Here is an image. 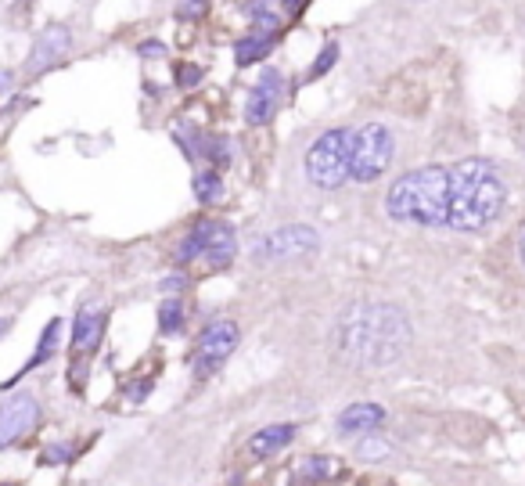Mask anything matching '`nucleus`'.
Returning a JSON list of instances; mask_svg holds the SVG:
<instances>
[{"label":"nucleus","mask_w":525,"mask_h":486,"mask_svg":"<svg viewBox=\"0 0 525 486\" xmlns=\"http://www.w3.org/2000/svg\"><path fill=\"white\" fill-rule=\"evenodd\" d=\"M331 472H335L331 457H306L303 468H299V475H306V479H328Z\"/></svg>","instance_id":"nucleus-20"},{"label":"nucleus","mask_w":525,"mask_h":486,"mask_svg":"<svg viewBox=\"0 0 525 486\" xmlns=\"http://www.w3.org/2000/svg\"><path fill=\"white\" fill-rule=\"evenodd\" d=\"M58 335H62V317H55L47 328H44V335H40V350L33 353V360H30V368H37V364H44L55 350H58Z\"/></svg>","instance_id":"nucleus-18"},{"label":"nucleus","mask_w":525,"mask_h":486,"mask_svg":"<svg viewBox=\"0 0 525 486\" xmlns=\"http://www.w3.org/2000/svg\"><path fill=\"white\" fill-rule=\"evenodd\" d=\"M4 486H8V482H4Z\"/></svg>","instance_id":"nucleus-31"},{"label":"nucleus","mask_w":525,"mask_h":486,"mask_svg":"<svg viewBox=\"0 0 525 486\" xmlns=\"http://www.w3.org/2000/svg\"><path fill=\"white\" fill-rule=\"evenodd\" d=\"M12 80H15V76H12L8 69H0V94H4V91L12 87Z\"/></svg>","instance_id":"nucleus-26"},{"label":"nucleus","mask_w":525,"mask_h":486,"mask_svg":"<svg viewBox=\"0 0 525 486\" xmlns=\"http://www.w3.org/2000/svg\"><path fill=\"white\" fill-rule=\"evenodd\" d=\"M292 439H296V425H271V429H259L252 436L248 450L259 454V457H267V454H278L281 447H288Z\"/></svg>","instance_id":"nucleus-14"},{"label":"nucleus","mask_w":525,"mask_h":486,"mask_svg":"<svg viewBox=\"0 0 525 486\" xmlns=\"http://www.w3.org/2000/svg\"><path fill=\"white\" fill-rule=\"evenodd\" d=\"M321 249V238L314 227L306 223H292V227H278L267 238H259L252 246V260H296V256H310Z\"/></svg>","instance_id":"nucleus-7"},{"label":"nucleus","mask_w":525,"mask_h":486,"mask_svg":"<svg viewBox=\"0 0 525 486\" xmlns=\"http://www.w3.org/2000/svg\"><path fill=\"white\" fill-rule=\"evenodd\" d=\"M198 12H205V0H191V4H184L176 15H180V19H194Z\"/></svg>","instance_id":"nucleus-23"},{"label":"nucleus","mask_w":525,"mask_h":486,"mask_svg":"<svg viewBox=\"0 0 525 486\" xmlns=\"http://www.w3.org/2000/svg\"><path fill=\"white\" fill-rule=\"evenodd\" d=\"M396 155V137L385 123H364L360 130H353V144H349V180L357 184H371L378 180L389 162Z\"/></svg>","instance_id":"nucleus-5"},{"label":"nucleus","mask_w":525,"mask_h":486,"mask_svg":"<svg viewBox=\"0 0 525 486\" xmlns=\"http://www.w3.org/2000/svg\"><path fill=\"white\" fill-rule=\"evenodd\" d=\"M281 83L285 76L278 69H262L259 83L252 87L248 101H245V119L248 126H262V123H271L274 112H278V101H281Z\"/></svg>","instance_id":"nucleus-10"},{"label":"nucleus","mask_w":525,"mask_h":486,"mask_svg":"<svg viewBox=\"0 0 525 486\" xmlns=\"http://www.w3.org/2000/svg\"><path fill=\"white\" fill-rule=\"evenodd\" d=\"M180 328H184V307H180V299H166L159 307V332L162 335H176Z\"/></svg>","instance_id":"nucleus-17"},{"label":"nucleus","mask_w":525,"mask_h":486,"mask_svg":"<svg viewBox=\"0 0 525 486\" xmlns=\"http://www.w3.org/2000/svg\"><path fill=\"white\" fill-rule=\"evenodd\" d=\"M69 48H73V33H69V26H47V30L37 33L26 69H30V73H44V69L58 65V62L69 55Z\"/></svg>","instance_id":"nucleus-11"},{"label":"nucleus","mask_w":525,"mask_h":486,"mask_svg":"<svg viewBox=\"0 0 525 486\" xmlns=\"http://www.w3.org/2000/svg\"><path fill=\"white\" fill-rule=\"evenodd\" d=\"M237 346V325L234 321H212L202 335H198V360L194 371L205 378L212 368H219Z\"/></svg>","instance_id":"nucleus-8"},{"label":"nucleus","mask_w":525,"mask_h":486,"mask_svg":"<svg viewBox=\"0 0 525 486\" xmlns=\"http://www.w3.org/2000/svg\"><path fill=\"white\" fill-rule=\"evenodd\" d=\"M518 260H521V267H525V227H521V234H518Z\"/></svg>","instance_id":"nucleus-27"},{"label":"nucleus","mask_w":525,"mask_h":486,"mask_svg":"<svg viewBox=\"0 0 525 486\" xmlns=\"http://www.w3.org/2000/svg\"><path fill=\"white\" fill-rule=\"evenodd\" d=\"M8 328H12V321H8V317H0V335H4Z\"/></svg>","instance_id":"nucleus-29"},{"label":"nucleus","mask_w":525,"mask_h":486,"mask_svg":"<svg viewBox=\"0 0 525 486\" xmlns=\"http://www.w3.org/2000/svg\"><path fill=\"white\" fill-rule=\"evenodd\" d=\"M44 461H47V464H62V461H69V447H51V450L44 454Z\"/></svg>","instance_id":"nucleus-22"},{"label":"nucleus","mask_w":525,"mask_h":486,"mask_svg":"<svg viewBox=\"0 0 525 486\" xmlns=\"http://www.w3.org/2000/svg\"><path fill=\"white\" fill-rule=\"evenodd\" d=\"M237 253V238L234 227L223 220H202L187 230V238L176 246V264H191V260H205L209 267H227Z\"/></svg>","instance_id":"nucleus-6"},{"label":"nucleus","mask_w":525,"mask_h":486,"mask_svg":"<svg viewBox=\"0 0 525 486\" xmlns=\"http://www.w3.org/2000/svg\"><path fill=\"white\" fill-rule=\"evenodd\" d=\"M271 55V37H259V33H248L234 44V58L237 65H255L259 58H267Z\"/></svg>","instance_id":"nucleus-15"},{"label":"nucleus","mask_w":525,"mask_h":486,"mask_svg":"<svg viewBox=\"0 0 525 486\" xmlns=\"http://www.w3.org/2000/svg\"><path fill=\"white\" fill-rule=\"evenodd\" d=\"M410 346V321L392 303H357L342 314L339 350L360 368L392 364Z\"/></svg>","instance_id":"nucleus-1"},{"label":"nucleus","mask_w":525,"mask_h":486,"mask_svg":"<svg viewBox=\"0 0 525 486\" xmlns=\"http://www.w3.org/2000/svg\"><path fill=\"white\" fill-rule=\"evenodd\" d=\"M162 289H166V292H180V289H184V278H180V274H176V278H166Z\"/></svg>","instance_id":"nucleus-25"},{"label":"nucleus","mask_w":525,"mask_h":486,"mask_svg":"<svg viewBox=\"0 0 525 486\" xmlns=\"http://www.w3.org/2000/svg\"><path fill=\"white\" fill-rule=\"evenodd\" d=\"M360 454H364V457H382V454H389V447H385L378 436H371V432H367V439H364Z\"/></svg>","instance_id":"nucleus-21"},{"label":"nucleus","mask_w":525,"mask_h":486,"mask_svg":"<svg viewBox=\"0 0 525 486\" xmlns=\"http://www.w3.org/2000/svg\"><path fill=\"white\" fill-rule=\"evenodd\" d=\"M37 421H40V404L33 393H19V396L4 400L0 404V450L22 439Z\"/></svg>","instance_id":"nucleus-9"},{"label":"nucleus","mask_w":525,"mask_h":486,"mask_svg":"<svg viewBox=\"0 0 525 486\" xmlns=\"http://www.w3.org/2000/svg\"><path fill=\"white\" fill-rule=\"evenodd\" d=\"M141 55H144V58H148V55H155V58H162V55H166V48H162L159 40H151V44H141Z\"/></svg>","instance_id":"nucleus-24"},{"label":"nucleus","mask_w":525,"mask_h":486,"mask_svg":"<svg viewBox=\"0 0 525 486\" xmlns=\"http://www.w3.org/2000/svg\"><path fill=\"white\" fill-rule=\"evenodd\" d=\"M349 144H353V130L346 126L324 130L306 148V180L321 191H339L349 180Z\"/></svg>","instance_id":"nucleus-4"},{"label":"nucleus","mask_w":525,"mask_h":486,"mask_svg":"<svg viewBox=\"0 0 525 486\" xmlns=\"http://www.w3.org/2000/svg\"><path fill=\"white\" fill-rule=\"evenodd\" d=\"M382 421H385V407L364 400V404H349V407L339 414V432H342V436H367V432H374Z\"/></svg>","instance_id":"nucleus-12"},{"label":"nucleus","mask_w":525,"mask_h":486,"mask_svg":"<svg viewBox=\"0 0 525 486\" xmlns=\"http://www.w3.org/2000/svg\"><path fill=\"white\" fill-rule=\"evenodd\" d=\"M335 58H339V44H328L321 55H317V62L310 65V73H306V80H321L331 65H335Z\"/></svg>","instance_id":"nucleus-19"},{"label":"nucleus","mask_w":525,"mask_h":486,"mask_svg":"<svg viewBox=\"0 0 525 486\" xmlns=\"http://www.w3.org/2000/svg\"><path fill=\"white\" fill-rule=\"evenodd\" d=\"M507 205V187L493 162L460 159L450 166V220L446 227L457 234H478L500 220Z\"/></svg>","instance_id":"nucleus-2"},{"label":"nucleus","mask_w":525,"mask_h":486,"mask_svg":"<svg viewBox=\"0 0 525 486\" xmlns=\"http://www.w3.org/2000/svg\"><path fill=\"white\" fill-rule=\"evenodd\" d=\"M385 213L396 223L446 227L450 220V166H421L400 177L385 195Z\"/></svg>","instance_id":"nucleus-3"},{"label":"nucleus","mask_w":525,"mask_h":486,"mask_svg":"<svg viewBox=\"0 0 525 486\" xmlns=\"http://www.w3.org/2000/svg\"><path fill=\"white\" fill-rule=\"evenodd\" d=\"M299 4V0H285V8H296Z\"/></svg>","instance_id":"nucleus-30"},{"label":"nucleus","mask_w":525,"mask_h":486,"mask_svg":"<svg viewBox=\"0 0 525 486\" xmlns=\"http://www.w3.org/2000/svg\"><path fill=\"white\" fill-rule=\"evenodd\" d=\"M191 187H194V198H198L202 205H212V202H219V198H223V180H219V173H212V169L194 173Z\"/></svg>","instance_id":"nucleus-16"},{"label":"nucleus","mask_w":525,"mask_h":486,"mask_svg":"<svg viewBox=\"0 0 525 486\" xmlns=\"http://www.w3.org/2000/svg\"><path fill=\"white\" fill-rule=\"evenodd\" d=\"M101 332H105V310L83 307L80 317H76V325H73V350L76 353H90L101 343Z\"/></svg>","instance_id":"nucleus-13"},{"label":"nucleus","mask_w":525,"mask_h":486,"mask_svg":"<svg viewBox=\"0 0 525 486\" xmlns=\"http://www.w3.org/2000/svg\"><path fill=\"white\" fill-rule=\"evenodd\" d=\"M180 80H184V83H194V80H198V69H184V76H180Z\"/></svg>","instance_id":"nucleus-28"}]
</instances>
